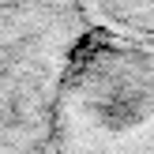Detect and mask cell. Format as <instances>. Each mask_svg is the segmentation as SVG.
<instances>
[{"instance_id": "obj_2", "label": "cell", "mask_w": 154, "mask_h": 154, "mask_svg": "<svg viewBox=\"0 0 154 154\" xmlns=\"http://www.w3.org/2000/svg\"><path fill=\"white\" fill-rule=\"evenodd\" d=\"M87 30L83 0H0V154H42L60 75Z\"/></svg>"}, {"instance_id": "obj_3", "label": "cell", "mask_w": 154, "mask_h": 154, "mask_svg": "<svg viewBox=\"0 0 154 154\" xmlns=\"http://www.w3.org/2000/svg\"><path fill=\"white\" fill-rule=\"evenodd\" d=\"M90 26L154 42V0H83Z\"/></svg>"}, {"instance_id": "obj_1", "label": "cell", "mask_w": 154, "mask_h": 154, "mask_svg": "<svg viewBox=\"0 0 154 154\" xmlns=\"http://www.w3.org/2000/svg\"><path fill=\"white\" fill-rule=\"evenodd\" d=\"M42 154H154V42L90 26L60 75Z\"/></svg>"}]
</instances>
